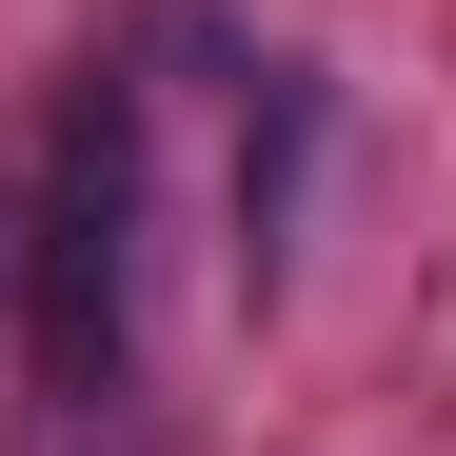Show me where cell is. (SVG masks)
I'll return each instance as SVG.
<instances>
[{
    "label": "cell",
    "mask_w": 456,
    "mask_h": 456,
    "mask_svg": "<svg viewBox=\"0 0 456 456\" xmlns=\"http://www.w3.org/2000/svg\"><path fill=\"white\" fill-rule=\"evenodd\" d=\"M0 338H20V139H0Z\"/></svg>",
    "instance_id": "6da1fadb"
}]
</instances>
